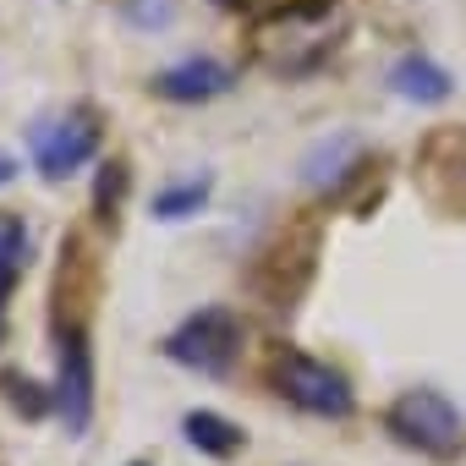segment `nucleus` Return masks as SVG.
<instances>
[{"label": "nucleus", "mask_w": 466, "mask_h": 466, "mask_svg": "<svg viewBox=\"0 0 466 466\" xmlns=\"http://www.w3.org/2000/svg\"><path fill=\"white\" fill-rule=\"evenodd\" d=\"M230 83H237V72H230L225 61H208V56H192V61H176L154 77V94L159 99H176V105H203V99H219L230 94Z\"/></svg>", "instance_id": "obj_6"}, {"label": "nucleus", "mask_w": 466, "mask_h": 466, "mask_svg": "<svg viewBox=\"0 0 466 466\" xmlns=\"http://www.w3.org/2000/svg\"><path fill=\"white\" fill-rule=\"evenodd\" d=\"M214 6H242V0H214Z\"/></svg>", "instance_id": "obj_15"}, {"label": "nucleus", "mask_w": 466, "mask_h": 466, "mask_svg": "<svg viewBox=\"0 0 466 466\" xmlns=\"http://www.w3.org/2000/svg\"><path fill=\"white\" fill-rule=\"evenodd\" d=\"M132 466H148V461H132Z\"/></svg>", "instance_id": "obj_16"}, {"label": "nucleus", "mask_w": 466, "mask_h": 466, "mask_svg": "<svg viewBox=\"0 0 466 466\" xmlns=\"http://www.w3.org/2000/svg\"><path fill=\"white\" fill-rule=\"evenodd\" d=\"M390 88H395L400 99H417V105L450 99V77H444L428 56H400V61L390 66Z\"/></svg>", "instance_id": "obj_7"}, {"label": "nucleus", "mask_w": 466, "mask_h": 466, "mask_svg": "<svg viewBox=\"0 0 466 466\" xmlns=\"http://www.w3.org/2000/svg\"><path fill=\"white\" fill-rule=\"evenodd\" d=\"M99 154V121L88 110H72V116H56L34 132V165L45 181H66L72 170H83L88 159Z\"/></svg>", "instance_id": "obj_4"}, {"label": "nucleus", "mask_w": 466, "mask_h": 466, "mask_svg": "<svg viewBox=\"0 0 466 466\" xmlns=\"http://www.w3.org/2000/svg\"><path fill=\"white\" fill-rule=\"evenodd\" d=\"M165 357L192 368V373H208V379H225L242 357V319L230 308H203L192 313L181 329H170L165 340Z\"/></svg>", "instance_id": "obj_2"}, {"label": "nucleus", "mask_w": 466, "mask_h": 466, "mask_svg": "<svg viewBox=\"0 0 466 466\" xmlns=\"http://www.w3.org/2000/svg\"><path fill=\"white\" fill-rule=\"evenodd\" d=\"M269 384H275V395L280 400H291L297 411H308V417H351V384H346V373H335L329 362H319V357H308V351H275L269 357Z\"/></svg>", "instance_id": "obj_1"}, {"label": "nucleus", "mask_w": 466, "mask_h": 466, "mask_svg": "<svg viewBox=\"0 0 466 466\" xmlns=\"http://www.w3.org/2000/svg\"><path fill=\"white\" fill-rule=\"evenodd\" d=\"M203 198H208V176L181 181V187H165V192H154V219H187V214L203 208Z\"/></svg>", "instance_id": "obj_9"}, {"label": "nucleus", "mask_w": 466, "mask_h": 466, "mask_svg": "<svg viewBox=\"0 0 466 466\" xmlns=\"http://www.w3.org/2000/svg\"><path fill=\"white\" fill-rule=\"evenodd\" d=\"M0 390H6V395H12V400H17V406L28 411V417H39V411H50V406H56V400L34 395V390H39L34 379H17V373H0Z\"/></svg>", "instance_id": "obj_11"}, {"label": "nucleus", "mask_w": 466, "mask_h": 466, "mask_svg": "<svg viewBox=\"0 0 466 466\" xmlns=\"http://www.w3.org/2000/svg\"><path fill=\"white\" fill-rule=\"evenodd\" d=\"M6 297H12V275H0V346H6Z\"/></svg>", "instance_id": "obj_13"}, {"label": "nucleus", "mask_w": 466, "mask_h": 466, "mask_svg": "<svg viewBox=\"0 0 466 466\" xmlns=\"http://www.w3.org/2000/svg\"><path fill=\"white\" fill-rule=\"evenodd\" d=\"M23 253H28V230L17 214H0V275H23Z\"/></svg>", "instance_id": "obj_10"}, {"label": "nucleus", "mask_w": 466, "mask_h": 466, "mask_svg": "<svg viewBox=\"0 0 466 466\" xmlns=\"http://www.w3.org/2000/svg\"><path fill=\"white\" fill-rule=\"evenodd\" d=\"M121 192H127V165H105V176H99V219H110Z\"/></svg>", "instance_id": "obj_12"}, {"label": "nucleus", "mask_w": 466, "mask_h": 466, "mask_svg": "<svg viewBox=\"0 0 466 466\" xmlns=\"http://www.w3.org/2000/svg\"><path fill=\"white\" fill-rule=\"evenodd\" d=\"M12 176H17V159H6V154H0V187H6Z\"/></svg>", "instance_id": "obj_14"}, {"label": "nucleus", "mask_w": 466, "mask_h": 466, "mask_svg": "<svg viewBox=\"0 0 466 466\" xmlns=\"http://www.w3.org/2000/svg\"><path fill=\"white\" fill-rule=\"evenodd\" d=\"M187 444L192 450H203V455H214V461H230L242 444H248V433L230 422V417H219V411H187Z\"/></svg>", "instance_id": "obj_8"}, {"label": "nucleus", "mask_w": 466, "mask_h": 466, "mask_svg": "<svg viewBox=\"0 0 466 466\" xmlns=\"http://www.w3.org/2000/svg\"><path fill=\"white\" fill-rule=\"evenodd\" d=\"M384 428L395 433V444H406L417 455H433V461H450L461 450V411L439 390H406L384 411Z\"/></svg>", "instance_id": "obj_3"}, {"label": "nucleus", "mask_w": 466, "mask_h": 466, "mask_svg": "<svg viewBox=\"0 0 466 466\" xmlns=\"http://www.w3.org/2000/svg\"><path fill=\"white\" fill-rule=\"evenodd\" d=\"M56 362H61L56 411H61L66 433H83L88 417H94V351H88L83 324H61V335H56Z\"/></svg>", "instance_id": "obj_5"}]
</instances>
